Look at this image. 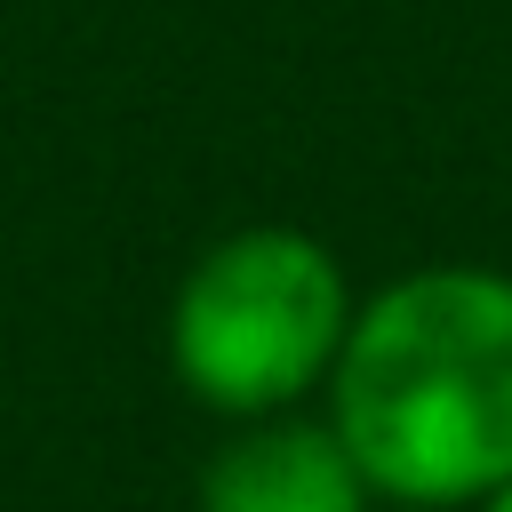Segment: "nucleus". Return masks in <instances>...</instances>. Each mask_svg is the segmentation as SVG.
<instances>
[{"instance_id": "f257e3e1", "label": "nucleus", "mask_w": 512, "mask_h": 512, "mask_svg": "<svg viewBox=\"0 0 512 512\" xmlns=\"http://www.w3.org/2000/svg\"><path fill=\"white\" fill-rule=\"evenodd\" d=\"M328 424L376 504L472 512L512 480V272L416 264L360 296Z\"/></svg>"}, {"instance_id": "f03ea898", "label": "nucleus", "mask_w": 512, "mask_h": 512, "mask_svg": "<svg viewBox=\"0 0 512 512\" xmlns=\"http://www.w3.org/2000/svg\"><path fill=\"white\" fill-rule=\"evenodd\" d=\"M352 312L360 296L320 232L240 224L184 264L160 336H168L176 384L200 408L248 424V416H288L312 392H328Z\"/></svg>"}, {"instance_id": "7ed1b4c3", "label": "nucleus", "mask_w": 512, "mask_h": 512, "mask_svg": "<svg viewBox=\"0 0 512 512\" xmlns=\"http://www.w3.org/2000/svg\"><path fill=\"white\" fill-rule=\"evenodd\" d=\"M200 512H368L376 488L328 416H248L200 464Z\"/></svg>"}, {"instance_id": "20e7f679", "label": "nucleus", "mask_w": 512, "mask_h": 512, "mask_svg": "<svg viewBox=\"0 0 512 512\" xmlns=\"http://www.w3.org/2000/svg\"><path fill=\"white\" fill-rule=\"evenodd\" d=\"M472 512H512V480H504V488H488V496H480Z\"/></svg>"}, {"instance_id": "39448f33", "label": "nucleus", "mask_w": 512, "mask_h": 512, "mask_svg": "<svg viewBox=\"0 0 512 512\" xmlns=\"http://www.w3.org/2000/svg\"><path fill=\"white\" fill-rule=\"evenodd\" d=\"M368 512H432V504H368Z\"/></svg>"}]
</instances>
